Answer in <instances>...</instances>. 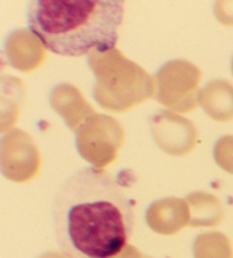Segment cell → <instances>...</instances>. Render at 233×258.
<instances>
[{
    "label": "cell",
    "instance_id": "cell-1",
    "mask_svg": "<svg viewBox=\"0 0 233 258\" xmlns=\"http://www.w3.org/2000/svg\"><path fill=\"white\" fill-rule=\"evenodd\" d=\"M56 240L70 258H114L136 224L133 202L114 177L88 167L67 179L52 205Z\"/></svg>",
    "mask_w": 233,
    "mask_h": 258
},
{
    "label": "cell",
    "instance_id": "cell-2",
    "mask_svg": "<svg viewBox=\"0 0 233 258\" xmlns=\"http://www.w3.org/2000/svg\"><path fill=\"white\" fill-rule=\"evenodd\" d=\"M123 17L122 0H35L26 15L30 31L43 46L65 57L114 49Z\"/></svg>",
    "mask_w": 233,
    "mask_h": 258
},
{
    "label": "cell",
    "instance_id": "cell-3",
    "mask_svg": "<svg viewBox=\"0 0 233 258\" xmlns=\"http://www.w3.org/2000/svg\"><path fill=\"white\" fill-rule=\"evenodd\" d=\"M88 64L96 78L92 95L101 108L124 113L154 98V78L120 49L93 51L88 55Z\"/></svg>",
    "mask_w": 233,
    "mask_h": 258
},
{
    "label": "cell",
    "instance_id": "cell-4",
    "mask_svg": "<svg viewBox=\"0 0 233 258\" xmlns=\"http://www.w3.org/2000/svg\"><path fill=\"white\" fill-rule=\"evenodd\" d=\"M154 99L177 113H189L198 107L201 71L185 59H173L154 77Z\"/></svg>",
    "mask_w": 233,
    "mask_h": 258
},
{
    "label": "cell",
    "instance_id": "cell-5",
    "mask_svg": "<svg viewBox=\"0 0 233 258\" xmlns=\"http://www.w3.org/2000/svg\"><path fill=\"white\" fill-rule=\"evenodd\" d=\"M80 156L97 168L104 170L118 158L125 140V131L118 119L105 114H93L75 132Z\"/></svg>",
    "mask_w": 233,
    "mask_h": 258
},
{
    "label": "cell",
    "instance_id": "cell-6",
    "mask_svg": "<svg viewBox=\"0 0 233 258\" xmlns=\"http://www.w3.org/2000/svg\"><path fill=\"white\" fill-rule=\"evenodd\" d=\"M2 173L16 183L33 180L41 166V156L32 138L28 133L14 128L5 133L0 148Z\"/></svg>",
    "mask_w": 233,
    "mask_h": 258
},
{
    "label": "cell",
    "instance_id": "cell-7",
    "mask_svg": "<svg viewBox=\"0 0 233 258\" xmlns=\"http://www.w3.org/2000/svg\"><path fill=\"white\" fill-rule=\"evenodd\" d=\"M155 144L172 156H185L194 150L198 131L189 119L168 110H159L148 118Z\"/></svg>",
    "mask_w": 233,
    "mask_h": 258
},
{
    "label": "cell",
    "instance_id": "cell-8",
    "mask_svg": "<svg viewBox=\"0 0 233 258\" xmlns=\"http://www.w3.org/2000/svg\"><path fill=\"white\" fill-rule=\"evenodd\" d=\"M146 222L155 233L174 235L190 224L189 205L177 197L158 199L148 207Z\"/></svg>",
    "mask_w": 233,
    "mask_h": 258
},
{
    "label": "cell",
    "instance_id": "cell-9",
    "mask_svg": "<svg viewBox=\"0 0 233 258\" xmlns=\"http://www.w3.org/2000/svg\"><path fill=\"white\" fill-rule=\"evenodd\" d=\"M46 47L32 31L20 29L12 32L6 40V56L13 69L20 72H32L47 57Z\"/></svg>",
    "mask_w": 233,
    "mask_h": 258
},
{
    "label": "cell",
    "instance_id": "cell-10",
    "mask_svg": "<svg viewBox=\"0 0 233 258\" xmlns=\"http://www.w3.org/2000/svg\"><path fill=\"white\" fill-rule=\"evenodd\" d=\"M50 105L66 125L74 132L78 131L89 117L96 114L92 106L84 99L81 91L70 83H61L52 89Z\"/></svg>",
    "mask_w": 233,
    "mask_h": 258
},
{
    "label": "cell",
    "instance_id": "cell-11",
    "mask_svg": "<svg viewBox=\"0 0 233 258\" xmlns=\"http://www.w3.org/2000/svg\"><path fill=\"white\" fill-rule=\"evenodd\" d=\"M198 105L214 121L225 123L233 119V84L223 79L209 81L199 91Z\"/></svg>",
    "mask_w": 233,
    "mask_h": 258
},
{
    "label": "cell",
    "instance_id": "cell-12",
    "mask_svg": "<svg viewBox=\"0 0 233 258\" xmlns=\"http://www.w3.org/2000/svg\"><path fill=\"white\" fill-rule=\"evenodd\" d=\"M190 210V226L209 228L221 224L224 219L222 203L214 195L205 191H195L186 197Z\"/></svg>",
    "mask_w": 233,
    "mask_h": 258
},
{
    "label": "cell",
    "instance_id": "cell-13",
    "mask_svg": "<svg viewBox=\"0 0 233 258\" xmlns=\"http://www.w3.org/2000/svg\"><path fill=\"white\" fill-rule=\"evenodd\" d=\"M24 97V84L14 77L2 78V133L17 122Z\"/></svg>",
    "mask_w": 233,
    "mask_h": 258
},
{
    "label": "cell",
    "instance_id": "cell-14",
    "mask_svg": "<svg viewBox=\"0 0 233 258\" xmlns=\"http://www.w3.org/2000/svg\"><path fill=\"white\" fill-rule=\"evenodd\" d=\"M194 258H233L231 241L221 232H206L196 238Z\"/></svg>",
    "mask_w": 233,
    "mask_h": 258
},
{
    "label": "cell",
    "instance_id": "cell-15",
    "mask_svg": "<svg viewBox=\"0 0 233 258\" xmlns=\"http://www.w3.org/2000/svg\"><path fill=\"white\" fill-rule=\"evenodd\" d=\"M219 162L224 170L233 175V136H225L222 140Z\"/></svg>",
    "mask_w": 233,
    "mask_h": 258
},
{
    "label": "cell",
    "instance_id": "cell-16",
    "mask_svg": "<svg viewBox=\"0 0 233 258\" xmlns=\"http://www.w3.org/2000/svg\"><path fill=\"white\" fill-rule=\"evenodd\" d=\"M215 17L223 25L233 26V2L216 3L214 10Z\"/></svg>",
    "mask_w": 233,
    "mask_h": 258
},
{
    "label": "cell",
    "instance_id": "cell-17",
    "mask_svg": "<svg viewBox=\"0 0 233 258\" xmlns=\"http://www.w3.org/2000/svg\"><path fill=\"white\" fill-rule=\"evenodd\" d=\"M114 258H151L150 256L146 255V253L141 252L138 248L134 246H131V244H128L122 251H121L118 256H115Z\"/></svg>",
    "mask_w": 233,
    "mask_h": 258
},
{
    "label": "cell",
    "instance_id": "cell-18",
    "mask_svg": "<svg viewBox=\"0 0 233 258\" xmlns=\"http://www.w3.org/2000/svg\"><path fill=\"white\" fill-rule=\"evenodd\" d=\"M39 258H70L69 256H66L65 253L63 252H57V251H48L42 253Z\"/></svg>",
    "mask_w": 233,
    "mask_h": 258
},
{
    "label": "cell",
    "instance_id": "cell-19",
    "mask_svg": "<svg viewBox=\"0 0 233 258\" xmlns=\"http://www.w3.org/2000/svg\"><path fill=\"white\" fill-rule=\"evenodd\" d=\"M231 70H232V74H233V58H232V61H231Z\"/></svg>",
    "mask_w": 233,
    "mask_h": 258
}]
</instances>
